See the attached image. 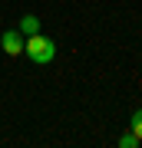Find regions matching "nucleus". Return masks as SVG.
I'll return each instance as SVG.
<instances>
[{
    "label": "nucleus",
    "instance_id": "obj_1",
    "mask_svg": "<svg viewBox=\"0 0 142 148\" xmlns=\"http://www.w3.org/2000/svg\"><path fill=\"white\" fill-rule=\"evenodd\" d=\"M23 49H26V56H30L37 66H46V63H53V56H56V43H53L50 36H43V33L26 36Z\"/></svg>",
    "mask_w": 142,
    "mask_h": 148
},
{
    "label": "nucleus",
    "instance_id": "obj_2",
    "mask_svg": "<svg viewBox=\"0 0 142 148\" xmlns=\"http://www.w3.org/2000/svg\"><path fill=\"white\" fill-rule=\"evenodd\" d=\"M23 43H26V36H23L20 30H7L3 36H0V46H3L7 56H20L23 53Z\"/></svg>",
    "mask_w": 142,
    "mask_h": 148
},
{
    "label": "nucleus",
    "instance_id": "obj_3",
    "mask_svg": "<svg viewBox=\"0 0 142 148\" xmlns=\"http://www.w3.org/2000/svg\"><path fill=\"white\" fill-rule=\"evenodd\" d=\"M20 33H23V36H33V33H40V20H37L33 13L20 16Z\"/></svg>",
    "mask_w": 142,
    "mask_h": 148
},
{
    "label": "nucleus",
    "instance_id": "obj_4",
    "mask_svg": "<svg viewBox=\"0 0 142 148\" xmlns=\"http://www.w3.org/2000/svg\"><path fill=\"white\" fill-rule=\"evenodd\" d=\"M129 132H132V135H136L139 142H142V109H136V112H132V122H129Z\"/></svg>",
    "mask_w": 142,
    "mask_h": 148
},
{
    "label": "nucleus",
    "instance_id": "obj_5",
    "mask_svg": "<svg viewBox=\"0 0 142 148\" xmlns=\"http://www.w3.org/2000/svg\"><path fill=\"white\" fill-rule=\"evenodd\" d=\"M119 148H139V138L132 135V132H126V135L119 138Z\"/></svg>",
    "mask_w": 142,
    "mask_h": 148
}]
</instances>
